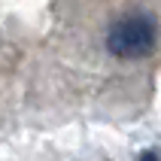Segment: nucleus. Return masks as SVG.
<instances>
[{"instance_id":"obj_1","label":"nucleus","mask_w":161,"mask_h":161,"mask_svg":"<svg viewBox=\"0 0 161 161\" xmlns=\"http://www.w3.org/2000/svg\"><path fill=\"white\" fill-rule=\"evenodd\" d=\"M103 46L119 61H140L158 46V21L149 12H128L107 27Z\"/></svg>"},{"instance_id":"obj_2","label":"nucleus","mask_w":161,"mask_h":161,"mask_svg":"<svg viewBox=\"0 0 161 161\" xmlns=\"http://www.w3.org/2000/svg\"><path fill=\"white\" fill-rule=\"evenodd\" d=\"M134 161H161V152H158V149H143Z\"/></svg>"}]
</instances>
